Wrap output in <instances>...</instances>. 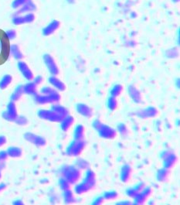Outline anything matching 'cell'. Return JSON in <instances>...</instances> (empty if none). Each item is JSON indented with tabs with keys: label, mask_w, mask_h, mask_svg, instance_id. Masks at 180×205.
<instances>
[{
	"label": "cell",
	"mask_w": 180,
	"mask_h": 205,
	"mask_svg": "<svg viewBox=\"0 0 180 205\" xmlns=\"http://www.w3.org/2000/svg\"><path fill=\"white\" fill-rule=\"evenodd\" d=\"M62 173L64 178H65L69 183H75L80 177V172L79 169L73 166H66L62 169Z\"/></svg>",
	"instance_id": "obj_1"
},
{
	"label": "cell",
	"mask_w": 180,
	"mask_h": 205,
	"mask_svg": "<svg viewBox=\"0 0 180 205\" xmlns=\"http://www.w3.org/2000/svg\"><path fill=\"white\" fill-rule=\"evenodd\" d=\"M35 101L38 104L44 105L48 104V103H55L60 101V95L58 94L57 91L54 92V94L49 95H35Z\"/></svg>",
	"instance_id": "obj_2"
},
{
	"label": "cell",
	"mask_w": 180,
	"mask_h": 205,
	"mask_svg": "<svg viewBox=\"0 0 180 205\" xmlns=\"http://www.w3.org/2000/svg\"><path fill=\"white\" fill-rule=\"evenodd\" d=\"M84 146H85V143H84L83 140H76L75 139L67 147V154L69 156H77L80 155L81 153Z\"/></svg>",
	"instance_id": "obj_3"
},
{
	"label": "cell",
	"mask_w": 180,
	"mask_h": 205,
	"mask_svg": "<svg viewBox=\"0 0 180 205\" xmlns=\"http://www.w3.org/2000/svg\"><path fill=\"white\" fill-rule=\"evenodd\" d=\"M38 115L39 118L42 119H45V120L50 121V122H60L62 119L64 117L59 115L56 112H54L52 110H39L38 112Z\"/></svg>",
	"instance_id": "obj_4"
},
{
	"label": "cell",
	"mask_w": 180,
	"mask_h": 205,
	"mask_svg": "<svg viewBox=\"0 0 180 205\" xmlns=\"http://www.w3.org/2000/svg\"><path fill=\"white\" fill-rule=\"evenodd\" d=\"M17 116V109H16V105L13 101H11L8 104L7 111L3 113V119L9 122H15Z\"/></svg>",
	"instance_id": "obj_5"
},
{
	"label": "cell",
	"mask_w": 180,
	"mask_h": 205,
	"mask_svg": "<svg viewBox=\"0 0 180 205\" xmlns=\"http://www.w3.org/2000/svg\"><path fill=\"white\" fill-rule=\"evenodd\" d=\"M44 60L45 62V64L47 65L49 71L50 72L53 76H56L59 74V69L56 64L55 60L53 58L52 56L49 54H45L44 56Z\"/></svg>",
	"instance_id": "obj_6"
},
{
	"label": "cell",
	"mask_w": 180,
	"mask_h": 205,
	"mask_svg": "<svg viewBox=\"0 0 180 205\" xmlns=\"http://www.w3.org/2000/svg\"><path fill=\"white\" fill-rule=\"evenodd\" d=\"M97 131L99 132V135L105 139H113L116 136V131L106 125L102 124Z\"/></svg>",
	"instance_id": "obj_7"
},
{
	"label": "cell",
	"mask_w": 180,
	"mask_h": 205,
	"mask_svg": "<svg viewBox=\"0 0 180 205\" xmlns=\"http://www.w3.org/2000/svg\"><path fill=\"white\" fill-rule=\"evenodd\" d=\"M24 138L28 142H32V143L37 146H45L46 143H47L46 139H44V137L39 136L30 133V132H27V133L25 134Z\"/></svg>",
	"instance_id": "obj_8"
},
{
	"label": "cell",
	"mask_w": 180,
	"mask_h": 205,
	"mask_svg": "<svg viewBox=\"0 0 180 205\" xmlns=\"http://www.w3.org/2000/svg\"><path fill=\"white\" fill-rule=\"evenodd\" d=\"M18 68H19V70H20V72L23 74V77L26 80L32 81L33 79V73L32 70L29 69V66L25 62L19 61L18 63Z\"/></svg>",
	"instance_id": "obj_9"
},
{
	"label": "cell",
	"mask_w": 180,
	"mask_h": 205,
	"mask_svg": "<svg viewBox=\"0 0 180 205\" xmlns=\"http://www.w3.org/2000/svg\"><path fill=\"white\" fill-rule=\"evenodd\" d=\"M36 9V6L34 4L32 0H29L27 3L19 9V10L16 13V16L20 15L22 13H32L33 11H35Z\"/></svg>",
	"instance_id": "obj_10"
},
{
	"label": "cell",
	"mask_w": 180,
	"mask_h": 205,
	"mask_svg": "<svg viewBox=\"0 0 180 205\" xmlns=\"http://www.w3.org/2000/svg\"><path fill=\"white\" fill-rule=\"evenodd\" d=\"M60 22L58 20H53L48 26H47L43 30V33L44 36H49L54 33L59 27H60Z\"/></svg>",
	"instance_id": "obj_11"
},
{
	"label": "cell",
	"mask_w": 180,
	"mask_h": 205,
	"mask_svg": "<svg viewBox=\"0 0 180 205\" xmlns=\"http://www.w3.org/2000/svg\"><path fill=\"white\" fill-rule=\"evenodd\" d=\"M158 114V111L154 107H149L147 108L146 109L141 110V111H138V116L142 118V119H145V118H149V117H155L156 115Z\"/></svg>",
	"instance_id": "obj_12"
},
{
	"label": "cell",
	"mask_w": 180,
	"mask_h": 205,
	"mask_svg": "<svg viewBox=\"0 0 180 205\" xmlns=\"http://www.w3.org/2000/svg\"><path fill=\"white\" fill-rule=\"evenodd\" d=\"M49 82L56 90L60 91H63L65 90L66 86L59 78H57L56 76H52L49 78Z\"/></svg>",
	"instance_id": "obj_13"
},
{
	"label": "cell",
	"mask_w": 180,
	"mask_h": 205,
	"mask_svg": "<svg viewBox=\"0 0 180 205\" xmlns=\"http://www.w3.org/2000/svg\"><path fill=\"white\" fill-rule=\"evenodd\" d=\"M77 111L79 114L84 117L89 118L92 115V110L88 105L85 104H78L77 105Z\"/></svg>",
	"instance_id": "obj_14"
},
{
	"label": "cell",
	"mask_w": 180,
	"mask_h": 205,
	"mask_svg": "<svg viewBox=\"0 0 180 205\" xmlns=\"http://www.w3.org/2000/svg\"><path fill=\"white\" fill-rule=\"evenodd\" d=\"M128 93H129V95L131 98V99L135 102L139 103L141 101V93L135 86H132V85L129 86V88H128Z\"/></svg>",
	"instance_id": "obj_15"
},
{
	"label": "cell",
	"mask_w": 180,
	"mask_h": 205,
	"mask_svg": "<svg viewBox=\"0 0 180 205\" xmlns=\"http://www.w3.org/2000/svg\"><path fill=\"white\" fill-rule=\"evenodd\" d=\"M74 122V119L72 116L67 115L62 119V121L60 122V127L61 129L64 131H67L73 125V123Z\"/></svg>",
	"instance_id": "obj_16"
},
{
	"label": "cell",
	"mask_w": 180,
	"mask_h": 205,
	"mask_svg": "<svg viewBox=\"0 0 180 205\" xmlns=\"http://www.w3.org/2000/svg\"><path fill=\"white\" fill-rule=\"evenodd\" d=\"M131 173V168L130 166L125 165L121 170V180L123 182H127L129 180Z\"/></svg>",
	"instance_id": "obj_17"
},
{
	"label": "cell",
	"mask_w": 180,
	"mask_h": 205,
	"mask_svg": "<svg viewBox=\"0 0 180 205\" xmlns=\"http://www.w3.org/2000/svg\"><path fill=\"white\" fill-rule=\"evenodd\" d=\"M163 160H164V168H166L168 170L169 168L172 167L175 165V163H176V156L170 152L167 156L163 159Z\"/></svg>",
	"instance_id": "obj_18"
},
{
	"label": "cell",
	"mask_w": 180,
	"mask_h": 205,
	"mask_svg": "<svg viewBox=\"0 0 180 205\" xmlns=\"http://www.w3.org/2000/svg\"><path fill=\"white\" fill-rule=\"evenodd\" d=\"M24 93L28 95H35L37 94V88H36V85L34 82H29L23 86Z\"/></svg>",
	"instance_id": "obj_19"
},
{
	"label": "cell",
	"mask_w": 180,
	"mask_h": 205,
	"mask_svg": "<svg viewBox=\"0 0 180 205\" xmlns=\"http://www.w3.org/2000/svg\"><path fill=\"white\" fill-rule=\"evenodd\" d=\"M10 53L12 54V55L16 60H21V59L23 58V54L21 52L20 48L16 44H13V45L10 46Z\"/></svg>",
	"instance_id": "obj_20"
},
{
	"label": "cell",
	"mask_w": 180,
	"mask_h": 205,
	"mask_svg": "<svg viewBox=\"0 0 180 205\" xmlns=\"http://www.w3.org/2000/svg\"><path fill=\"white\" fill-rule=\"evenodd\" d=\"M91 187L89 184H87L86 182L83 181L82 183H79L78 185L75 187V192L77 193V194H82V193H86L88 191H90L91 189Z\"/></svg>",
	"instance_id": "obj_21"
},
{
	"label": "cell",
	"mask_w": 180,
	"mask_h": 205,
	"mask_svg": "<svg viewBox=\"0 0 180 205\" xmlns=\"http://www.w3.org/2000/svg\"><path fill=\"white\" fill-rule=\"evenodd\" d=\"M51 110L54 111V112H56L57 114H58L59 115L62 116V117H65V116L68 115L69 111L67 109H66L65 107H63L61 105H54L51 107Z\"/></svg>",
	"instance_id": "obj_22"
},
{
	"label": "cell",
	"mask_w": 180,
	"mask_h": 205,
	"mask_svg": "<svg viewBox=\"0 0 180 205\" xmlns=\"http://www.w3.org/2000/svg\"><path fill=\"white\" fill-rule=\"evenodd\" d=\"M84 182L90 185L91 187H94L95 185V174L92 170H88L86 173L85 178H84Z\"/></svg>",
	"instance_id": "obj_23"
},
{
	"label": "cell",
	"mask_w": 180,
	"mask_h": 205,
	"mask_svg": "<svg viewBox=\"0 0 180 205\" xmlns=\"http://www.w3.org/2000/svg\"><path fill=\"white\" fill-rule=\"evenodd\" d=\"M23 93V85H19V86H18L14 91V92L13 93L12 96H11V100H12V101H18V100L22 97Z\"/></svg>",
	"instance_id": "obj_24"
},
{
	"label": "cell",
	"mask_w": 180,
	"mask_h": 205,
	"mask_svg": "<svg viewBox=\"0 0 180 205\" xmlns=\"http://www.w3.org/2000/svg\"><path fill=\"white\" fill-rule=\"evenodd\" d=\"M7 153L9 156L16 158V157H19L22 156V150L19 147H9L7 150Z\"/></svg>",
	"instance_id": "obj_25"
},
{
	"label": "cell",
	"mask_w": 180,
	"mask_h": 205,
	"mask_svg": "<svg viewBox=\"0 0 180 205\" xmlns=\"http://www.w3.org/2000/svg\"><path fill=\"white\" fill-rule=\"evenodd\" d=\"M13 81V77L9 74H6L2 78L0 81V88L1 89H6L8 86L11 84Z\"/></svg>",
	"instance_id": "obj_26"
},
{
	"label": "cell",
	"mask_w": 180,
	"mask_h": 205,
	"mask_svg": "<svg viewBox=\"0 0 180 205\" xmlns=\"http://www.w3.org/2000/svg\"><path fill=\"white\" fill-rule=\"evenodd\" d=\"M84 128L81 125H78L74 130V138L76 140H83Z\"/></svg>",
	"instance_id": "obj_27"
},
{
	"label": "cell",
	"mask_w": 180,
	"mask_h": 205,
	"mask_svg": "<svg viewBox=\"0 0 180 205\" xmlns=\"http://www.w3.org/2000/svg\"><path fill=\"white\" fill-rule=\"evenodd\" d=\"M64 198L66 204H72V203L75 202V198H74V194H73L72 191H70V190L64 191Z\"/></svg>",
	"instance_id": "obj_28"
},
{
	"label": "cell",
	"mask_w": 180,
	"mask_h": 205,
	"mask_svg": "<svg viewBox=\"0 0 180 205\" xmlns=\"http://www.w3.org/2000/svg\"><path fill=\"white\" fill-rule=\"evenodd\" d=\"M168 176V170L166 168H162L159 170L157 173V179L159 181H165Z\"/></svg>",
	"instance_id": "obj_29"
},
{
	"label": "cell",
	"mask_w": 180,
	"mask_h": 205,
	"mask_svg": "<svg viewBox=\"0 0 180 205\" xmlns=\"http://www.w3.org/2000/svg\"><path fill=\"white\" fill-rule=\"evenodd\" d=\"M122 90H123V87L121 85H115V86L112 88V89L111 90V95L113 97H118L121 95V93L122 92Z\"/></svg>",
	"instance_id": "obj_30"
},
{
	"label": "cell",
	"mask_w": 180,
	"mask_h": 205,
	"mask_svg": "<svg viewBox=\"0 0 180 205\" xmlns=\"http://www.w3.org/2000/svg\"><path fill=\"white\" fill-rule=\"evenodd\" d=\"M117 106H118V101H117L116 98L111 96L108 100V108L111 111H114L116 109Z\"/></svg>",
	"instance_id": "obj_31"
},
{
	"label": "cell",
	"mask_w": 180,
	"mask_h": 205,
	"mask_svg": "<svg viewBox=\"0 0 180 205\" xmlns=\"http://www.w3.org/2000/svg\"><path fill=\"white\" fill-rule=\"evenodd\" d=\"M76 166H77V169H81V170L83 169V170H85V169H87L89 167V163L84 160L79 159V160L76 162Z\"/></svg>",
	"instance_id": "obj_32"
},
{
	"label": "cell",
	"mask_w": 180,
	"mask_h": 205,
	"mask_svg": "<svg viewBox=\"0 0 180 205\" xmlns=\"http://www.w3.org/2000/svg\"><path fill=\"white\" fill-rule=\"evenodd\" d=\"M146 198H147L146 197H145V195L141 193V192H139V193H138V194L135 196V197L134 198V199H135V204H143V203L145 202V200H146Z\"/></svg>",
	"instance_id": "obj_33"
},
{
	"label": "cell",
	"mask_w": 180,
	"mask_h": 205,
	"mask_svg": "<svg viewBox=\"0 0 180 205\" xmlns=\"http://www.w3.org/2000/svg\"><path fill=\"white\" fill-rule=\"evenodd\" d=\"M59 184H60V188L63 191H67V190L70 189V183L65 178H61L59 181Z\"/></svg>",
	"instance_id": "obj_34"
},
{
	"label": "cell",
	"mask_w": 180,
	"mask_h": 205,
	"mask_svg": "<svg viewBox=\"0 0 180 205\" xmlns=\"http://www.w3.org/2000/svg\"><path fill=\"white\" fill-rule=\"evenodd\" d=\"M104 199L106 200H114L118 197V193L116 191H108L105 192L103 196Z\"/></svg>",
	"instance_id": "obj_35"
},
{
	"label": "cell",
	"mask_w": 180,
	"mask_h": 205,
	"mask_svg": "<svg viewBox=\"0 0 180 205\" xmlns=\"http://www.w3.org/2000/svg\"><path fill=\"white\" fill-rule=\"evenodd\" d=\"M29 1V0H14L13 2L12 6L14 9H19Z\"/></svg>",
	"instance_id": "obj_36"
},
{
	"label": "cell",
	"mask_w": 180,
	"mask_h": 205,
	"mask_svg": "<svg viewBox=\"0 0 180 205\" xmlns=\"http://www.w3.org/2000/svg\"><path fill=\"white\" fill-rule=\"evenodd\" d=\"M13 24H15V25L16 26L24 24L25 21H24L23 16H20V15H19V16H15L13 18Z\"/></svg>",
	"instance_id": "obj_37"
},
{
	"label": "cell",
	"mask_w": 180,
	"mask_h": 205,
	"mask_svg": "<svg viewBox=\"0 0 180 205\" xmlns=\"http://www.w3.org/2000/svg\"><path fill=\"white\" fill-rule=\"evenodd\" d=\"M41 94L45 95H49L54 94V92H56V89L54 88H50V87H44L41 89Z\"/></svg>",
	"instance_id": "obj_38"
},
{
	"label": "cell",
	"mask_w": 180,
	"mask_h": 205,
	"mask_svg": "<svg viewBox=\"0 0 180 205\" xmlns=\"http://www.w3.org/2000/svg\"><path fill=\"white\" fill-rule=\"evenodd\" d=\"M25 23H33L35 19V15H34L33 13H28L27 14H26L23 16Z\"/></svg>",
	"instance_id": "obj_39"
},
{
	"label": "cell",
	"mask_w": 180,
	"mask_h": 205,
	"mask_svg": "<svg viewBox=\"0 0 180 205\" xmlns=\"http://www.w3.org/2000/svg\"><path fill=\"white\" fill-rule=\"evenodd\" d=\"M15 122H16V124L19 125V126H25V125H26L28 123V120L25 116L21 115V116H17L16 120H15Z\"/></svg>",
	"instance_id": "obj_40"
},
{
	"label": "cell",
	"mask_w": 180,
	"mask_h": 205,
	"mask_svg": "<svg viewBox=\"0 0 180 205\" xmlns=\"http://www.w3.org/2000/svg\"><path fill=\"white\" fill-rule=\"evenodd\" d=\"M5 33H6V36L9 40H13L16 37V31L15 29H9L6 32H5Z\"/></svg>",
	"instance_id": "obj_41"
},
{
	"label": "cell",
	"mask_w": 180,
	"mask_h": 205,
	"mask_svg": "<svg viewBox=\"0 0 180 205\" xmlns=\"http://www.w3.org/2000/svg\"><path fill=\"white\" fill-rule=\"evenodd\" d=\"M138 193H139V192L137 191L135 187L130 188V189L127 190V191H126L127 195H128V197H132V198H135V196H136Z\"/></svg>",
	"instance_id": "obj_42"
},
{
	"label": "cell",
	"mask_w": 180,
	"mask_h": 205,
	"mask_svg": "<svg viewBox=\"0 0 180 205\" xmlns=\"http://www.w3.org/2000/svg\"><path fill=\"white\" fill-rule=\"evenodd\" d=\"M118 131L121 135H125V134L127 133V132H128V129H127V127L125 126V125L119 124L118 126Z\"/></svg>",
	"instance_id": "obj_43"
},
{
	"label": "cell",
	"mask_w": 180,
	"mask_h": 205,
	"mask_svg": "<svg viewBox=\"0 0 180 205\" xmlns=\"http://www.w3.org/2000/svg\"><path fill=\"white\" fill-rule=\"evenodd\" d=\"M7 157H8L7 152H6V151H1V152H0V163L4 162L5 160L7 159Z\"/></svg>",
	"instance_id": "obj_44"
},
{
	"label": "cell",
	"mask_w": 180,
	"mask_h": 205,
	"mask_svg": "<svg viewBox=\"0 0 180 205\" xmlns=\"http://www.w3.org/2000/svg\"><path fill=\"white\" fill-rule=\"evenodd\" d=\"M141 192L145 195V197H148L151 194L152 190H151V188H149V187H144Z\"/></svg>",
	"instance_id": "obj_45"
},
{
	"label": "cell",
	"mask_w": 180,
	"mask_h": 205,
	"mask_svg": "<svg viewBox=\"0 0 180 205\" xmlns=\"http://www.w3.org/2000/svg\"><path fill=\"white\" fill-rule=\"evenodd\" d=\"M104 200H105V199H104L103 197H99L96 198V199H95V201H94L93 204L99 205V204H102V203H103V201H104Z\"/></svg>",
	"instance_id": "obj_46"
},
{
	"label": "cell",
	"mask_w": 180,
	"mask_h": 205,
	"mask_svg": "<svg viewBox=\"0 0 180 205\" xmlns=\"http://www.w3.org/2000/svg\"><path fill=\"white\" fill-rule=\"evenodd\" d=\"M101 125H102V123L100 122V120H95V122H93V127L95 128V129H96V130H98L99 129V128L100 127V126H101Z\"/></svg>",
	"instance_id": "obj_47"
},
{
	"label": "cell",
	"mask_w": 180,
	"mask_h": 205,
	"mask_svg": "<svg viewBox=\"0 0 180 205\" xmlns=\"http://www.w3.org/2000/svg\"><path fill=\"white\" fill-rule=\"evenodd\" d=\"M44 81V78H43L42 76H40V75H39V76L36 77L35 78H34V83L36 84V85H39V84H41Z\"/></svg>",
	"instance_id": "obj_48"
},
{
	"label": "cell",
	"mask_w": 180,
	"mask_h": 205,
	"mask_svg": "<svg viewBox=\"0 0 180 205\" xmlns=\"http://www.w3.org/2000/svg\"><path fill=\"white\" fill-rule=\"evenodd\" d=\"M144 187H145V184H144V183H138V184L137 185V186L135 187V188L138 192H141V191H142L143 188H144Z\"/></svg>",
	"instance_id": "obj_49"
},
{
	"label": "cell",
	"mask_w": 180,
	"mask_h": 205,
	"mask_svg": "<svg viewBox=\"0 0 180 205\" xmlns=\"http://www.w3.org/2000/svg\"><path fill=\"white\" fill-rule=\"evenodd\" d=\"M6 142V138L4 136H0V147L5 145Z\"/></svg>",
	"instance_id": "obj_50"
},
{
	"label": "cell",
	"mask_w": 180,
	"mask_h": 205,
	"mask_svg": "<svg viewBox=\"0 0 180 205\" xmlns=\"http://www.w3.org/2000/svg\"><path fill=\"white\" fill-rule=\"evenodd\" d=\"M170 152H169V151H165V152L162 153V157L163 159L166 158V157L167 156L168 154L170 153Z\"/></svg>",
	"instance_id": "obj_51"
},
{
	"label": "cell",
	"mask_w": 180,
	"mask_h": 205,
	"mask_svg": "<svg viewBox=\"0 0 180 205\" xmlns=\"http://www.w3.org/2000/svg\"><path fill=\"white\" fill-rule=\"evenodd\" d=\"M6 185L4 184V183H2V184H0V191H3V190L6 188Z\"/></svg>",
	"instance_id": "obj_52"
},
{
	"label": "cell",
	"mask_w": 180,
	"mask_h": 205,
	"mask_svg": "<svg viewBox=\"0 0 180 205\" xmlns=\"http://www.w3.org/2000/svg\"><path fill=\"white\" fill-rule=\"evenodd\" d=\"M14 204H23V202L21 201H16L13 203Z\"/></svg>",
	"instance_id": "obj_53"
},
{
	"label": "cell",
	"mask_w": 180,
	"mask_h": 205,
	"mask_svg": "<svg viewBox=\"0 0 180 205\" xmlns=\"http://www.w3.org/2000/svg\"><path fill=\"white\" fill-rule=\"evenodd\" d=\"M119 204H130L129 201H123V202H119L118 203Z\"/></svg>",
	"instance_id": "obj_54"
},
{
	"label": "cell",
	"mask_w": 180,
	"mask_h": 205,
	"mask_svg": "<svg viewBox=\"0 0 180 205\" xmlns=\"http://www.w3.org/2000/svg\"><path fill=\"white\" fill-rule=\"evenodd\" d=\"M67 2L70 3H74V2H75V0H67Z\"/></svg>",
	"instance_id": "obj_55"
},
{
	"label": "cell",
	"mask_w": 180,
	"mask_h": 205,
	"mask_svg": "<svg viewBox=\"0 0 180 205\" xmlns=\"http://www.w3.org/2000/svg\"><path fill=\"white\" fill-rule=\"evenodd\" d=\"M173 1H174V2H179V0H173Z\"/></svg>",
	"instance_id": "obj_56"
},
{
	"label": "cell",
	"mask_w": 180,
	"mask_h": 205,
	"mask_svg": "<svg viewBox=\"0 0 180 205\" xmlns=\"http://www.w3.org/2000/svg\"><path fill=\"white\" fill-rule=\"evenodd\" d=\"M0 171H1V170H0ZM0 178H1V172H0Z\"/></svg>",
	"instance_id": "obj_57"
}]
</instances>
